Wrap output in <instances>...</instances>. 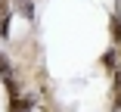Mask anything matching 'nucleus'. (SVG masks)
Wrapping results in <instances>:
<instances>
[{"mask_svg":"<svg viewBox=\"0 0 121 112\" xmlns=\"http://www.w3.org/2000/svg\"><path fill=\"white\" fill-rule=\"evenodd\" d=\"M112 112H121V69L112 72Z\"/></svg>","mask_w":121,"mask_h":112,"instance_id":"1","label":"nucleus"},{"mask_svg":"<svg viewBox=\"0 0 121 112\" xmlns=\"http://www.w3.org/2000/svg\"><path fill=\"white\" fill-rule=\"evenodd\" d=\"M109 31H112V47L121 50V13H118V9H115L112 19H109Z\"/></svg>","mask_w":121,"mask_h":112,"instance_id":"2","label":"nucleus"},{"mask_svg":"<svg viewBox=\"0 0 121 112\" xmlns=\"http://www.w3.org/2000/svg\"><path fill=\"white\" fill-rule=\"evenodd\" d=\"M103 65H106L109 72H118V69H121V53H118V47H109V50H106Z\"/></svg>","mask_w":121,"mask_h":112,"instance_id":"3","label":"nucleus"},{"mask_svg":"<svg viewBox=\"0 0 121 112\" xmlns=\"http://www.w3.org/2000/svg\"><path fill=\"white\" fill-rule=\"evenodd\" d=\"M16 9H19V16L22 19H34V3H31V0H19V3H16Z\"/></svg>","mask_w":121,"mask_h":112,"instance_id":"4","label":"nucleus"},{"mask_svg":"<svg viewBox=\"0 0 121 112\" xmlns=\"http://www.w3.org/2000/svg\"><path fill=\"white\" fill-rule=\"evenodd\" d=\"M9 19H13V13H9V9L0 16V37H9Z\"/></svg>","mask_w":121,"mask_h":112,"instance_id":"5","label":"nucleus"},{"mask_svg":"<svg viewBox=\"0 0 121 112\" xmlns=\"http://www.w3.org/2000/svg\"><path fill=\"white\" fill-rule=\"evenodd\" d=\"M118 9H121V0H118Z\"/></svg>","mask_w":121,"mask_h":112,"instance_id":"6","label":"nucleus"}]
</instances>
